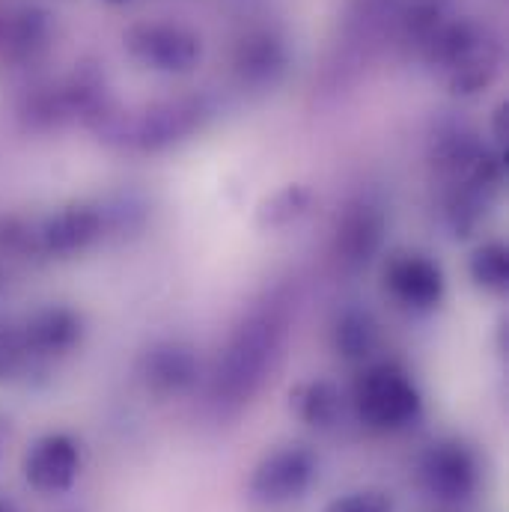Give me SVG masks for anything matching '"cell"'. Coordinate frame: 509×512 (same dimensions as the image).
Segmentation results:
<instances>
[{
    "label": "cell",
    "instance_id": "cell-1",
    "mask_svg": "<svg viewBox=\"0 0 509 512\" xmlns=\"http://www.w3.org/2000/svg\"><path fill=\"white\" fill-rule=\"evenodd\" d=\"M289 334L286 301H265L254 307L230 334L227 349L221 352L212 399L218 405H245L274 373Z\"/></svg>",
    "mask_w": 509,
    "mask_h": 512
},
{
    "label": "cell",
    "instance_id": "cell-2",
    "mask_svg": "<svg viewBox=\"0 0 509 512\" xmlns=\"http://www.w3.org/2000/svg\"><path fill=\"white\" fill-rule=\"evenodd\" d=\"M420 57L453 96H477L498 78L504 45L489 24L450 15L420 48Z\"/></svg>",
    "mask_w": 509,
    "mask_h": 512
},
{
    "label": "cell",
    "instance_id": "cell-3",
    "mask_svg": "<svg viewBox=\"0 0 509 512\" xmlns=\"http://www.w3.org/2000/svg\"><path fill=\"white\" fill-rule=\"evenodd\" d=\"M215 117V105L209 96H176L164 102L143 105L140 111H111L96 134L128 155H158L182 146L194 134H200Z\"/></svg>",
    "mask_w": 509,
    "mask_h": 512
},
{
    "label": "cell",
    "instance_id": "cell-4",
    "mask_svg": "<svg viewBox=\"0 0 509 512\" xmlns=\"http://www.w3.org/2000/svg\"><path fill=\"white\" fill-rule=\"evenodd\" d=\"M352 405L358 420L373 432H402L423 414L417 384L396 361L367 364L352 384Z\"/></svg>",
    "mask_w": 509,
    "mask_h": 512
},
{
    "label": "cell",
    "instance_id": "cell-5",
    "mask_svg": "<svg viewBox=\"0 0 509 512\" xmlns=\"http://www.w3.org/2000/svg\"><path fill=\"white\" fill-rule=\"evenodd\" d=\"M108 233L111 227L105 203H66L42 218H33V259H72L87 254Z\"/></svg>",
    "mask_w": 509,
    "mask_h": 512
},
{
    "label": "cell",
    "instance_id": "cell-6",
    "mask_svg": "<svg viewBox=\"0 0 509 512\" xmlns=\"http://www.w3.org/2000/svg\"><path fill=\"white\" fill-rule=\"evenodd\" d=\"M128 57L149 72L185 75L203 57V42L194 30L176 21H140L123 36Z\"/></svg>",
    "mask_w": 509,
    "mask_h": 512
},
{
    "label": "cell",
    "instance_id": "cell-7",
    "mask_svg": "<svg viewBox=\"0 0 509 512\" xmlns=\"http://www.w3.org/2000/svg\"><path fill=\"white\" fill-rule=\"evenodd\" d=\"M319 477V459L307 444H283L256 462L248 495L256 504L280 507L301 501Z\"/></svg>",
    "mask_w": 509,
    "mask_h": 512
},
{
    "label": "cell",
    "instance_id": "cell-8",
    "mask_svg": "<svg viewBox=\"0 0 509 512\" xmlns=\"http://www.w3.org/2000/svg\"><path fill=\"white\" fill-rule=\"evenodd\" d=\"M420 486L441 504H465L480 489L477 453L459 438H441L429 444L417 465Z\"/></svg>",
    "mask_w": 509,
    "mask_h": 512
},
{
    "label": "cell",
    "instance_id": "cell-9",
    "mask_svg": "<svg viewBox=\"0 0 509 512\" xmlns=\"http://www.w3.org/2000/svg\"><path fill=\"white\" fill-rule=\"evenodd\" d=\"M384 233H387V218L379 203L367 197L349 203L334 227V242H331L334 262L343 271L367 268L382 251Z\"/></svg>",
    "mask_w": 509,
    "mask_h": 512
},
{
    "label": "cell",
    "instance_id": "cell-10",
    "mask_svg": "<svg viewBox=\"0 0 509 512\" xmlns=\"http://www.w3.org/2000/svg\"><path fill=\"white\" fill-rule=\"evenodd\" d=\"M137 382L158 399H173L188 393L200 382V358L188 343L158 340L146 346L134 364Z\"/></svg>",
    "mask_w": 509,
    "mask_h": 512
},
{
    "label": "cell",
    "instance_id": "cell-11",
    "mask_svg": "<svg viewBox=\"0 0 509 512\" xmlns=\"http://www.w3.org/2000/svg\"><path fill=\"white\" fill-rule=\"evenodd\" d=\"M81 474V444L66 432H48L24 453V480L39 495H63Z\"/></svg>",
    "mask_w": 509,
    "mask_h": 512
},
{
    "label": "cell",
    "instance_id": "cell-12",
    "mask_svg": "<svg viewBox=\"0 0 509 512\" xmlns=\"http://www.w3.org/2000/svg\"><path fill=\"white\" fill-rule=\"evenodd\" d=\"M18 328H21V340L30 355V364L66 358L69 352L81 346V337H84L81 313L66 304H45L33 310L30 316H24Z\"/></svg>",
    "mask_w": 509,
    "mask_h": 512
},
{
    "label": "cell",
    "instance_id": "cell-13",
    "mask_svg": "<svg viewBox=\"0 0 509 512\" xmlns=\"http://www.w3.org/2000/svg\"><path fill=\"white\" fill-rule=\"evenodd\" d=\"M387 292L411 313H429L444 301L447 280L435 259L423 254H396L384 265Z\"/></svg>",
    "mask_w": 509,
    "mask_h": 512
},
{
    "label": "cell",
    "instance_id": "cell-14",
    "mask_svg": "<svg viewBox=\"0 0 509 512\" xmlns=\"http://www.w3.org/2000/svg\"><path fill=\"white\" fill-rule=\"evenodd\" d=\"M51 42V15L42 6L0 3V63L18 66L36 60Z\"/></svg>",
    "mask_w": 509,
    "mask_h": 512
},
{
    "label": "cell",
    "instance_id": "cell-15",
    "mask_svg": "<svg viewBox=\"0 0 509 512\" xmlns=\"http://www.w3.org/2000/svg\"><path fill=\"white\" fill-rule=\"evenodd\" d=\"M289 66L286 42L274 30H254L239 39L233 51V72L242 87L268 90L274 87Z\"/></svg>",
    "mask_w": 509,
    "mask_h": 512
},
{
    "label": "cell",
    "instance_id": "cell-16",
    "mask_svg": "<svg viewBox=\"0 0 509 512\" xmlns=\"http://www.w3.org/2000/svg\"><path fill=\"white\" fill-rule=\"evenodd\" d=\"M331 346L349 364H370L382 346L379 319L367 307H343L331 325Z\"/></svg>",
    "mask_w": 509,
    "mask_h": 512
},
{
    "label": "cell",
    "instance_id": "cell-17",
    "mask_svg": "<svg viewBox=\"0 0 509 512\" xmlns=\"http://www.w3.org/2000/svg\"><path fill=\"white\" fill-rule=\"evenodd\" d=\"M289 408L301 423L319 432H331L346 414V396L328 379H307L289 390Z\"/></svg>",
    "mask_w": 509,
    "mask_h": 512
},
{
    "label": "cell",
    "instance_id": "cell-18",
    "mask_svg": "<svg viewBox=\"0 0 509 512\" xmlns=\"http://www.w3.org/2000/svg\"><path fill=\"white\" fill-rule=\"evenodd\" d=\"M313 206V194L304 185H286L274 191L262 206L256 209V227L259 230H286L295 221H301Z\"/></svg>",
    "mask_w": 509,
    "mask_h": 512
},
{
    "label": "cell",
    "instance_id": "cell-19",
    "mask_svg": "<svg viewBox=\"0 0 509 512\" xmlns=\"http://www.w3.org/2000/svg\"><path fill=\"white\" fill-rule=\"evenodd\" d=\"M468 274L477 289L489 295H507L509 289V251L504 242H483L468 262Z\"/></svg>",
    "mask_w": 509,
    "mask_h": 512
},
{
    "label": "cell",
    "instance_id": "cell-20",
    "mask_svg": "<svg viewBox=\"0 0 509 512\" xmlns=\"http://www.w3.org/2000/svg\"><path fill=\"white\" fill-rule=\"evenodd\" d=\"M450 18L444 0H414L402 15V36L420 54V48L432 39V33Z\"/></svg>",
    "mask_w": 509,
    "mask_h": 512
},
{
    "label": "cell",
    "instance_id": "cell-21",
    "mask_svg": "<svg viewBox=\"0 0 509 512\" xmlns=\"http://www.w3.org/2000/svg\"><path fill=\"white\" fill-rule=\"evenodd\" d=\"M27 367H33V364L24 349L18 322L0 319V384L15 382L18 376L27 373Z\"/></svg>",
    "mask_w": 509,
    "mask_h": 512
},
{
    "label": "cell",
    "instance_id": "cell-22",
    "mask_svg": "<svg viewBox=\"0 0 509 512\" xmlns=\"http://www.w3.org/2000/svg\"><path fill=\"white\" fill-rule=\"evenodd\" d=\"M325 512H393V501L384 492H349L343 498H334Z\"/></svg>",
    "mask_w": 509,
    "mask_h": 512
},
{
    "label": "cell",
    "instance_id": "cell-23",
    "mask_svg": "<svg viewBox=\"0 0 509 512\" xmlns=\"http://www.w3.org/2000/svg\"><path fill=\"white\" fill-rule=\"evenodd\" d=\"M495 143H498V152H504V146H507V105H498V111H495Z\"/></svg>",
    "mask_w": 509,
    "mask_h": 512
},
{
    "label": "cell",
    "instance_id": "cell-24",
    "mask_svg": "<svg viewBox=\"0 0 509 512\" xmlns=\"http://www.w3.org/2000/svg\"><path fill=\"white\" fill-rule=\"evenodd\" d=\"M12 438V423L6 414H0V465H3V456H6V444Z\"/></svg>",
    "mask_w": 509,
    "mask_h": 512
},
{
    "label": "cell",
    "instance_id": "cell-25",
    "mask_svg": "<svg viewBox=\"0 0 509 512\" xmlns=\"http://www.w3.org/2000/svg\"><path fill=\"white\" fill-rule=\"evenodd\" d=\"M0 512H18L15 501L9 495H3V492H0Z\"/></svg>",
    "mask_w": 509,
    "mask_h": 512
},
{
    "label": "cell",
    "instance_id": "cell-26",
    "mask_svg": "<svg viewBox=\"0 0 509 512\" xmlns=\"http://www.w3.org/2000/svg\"><path fill=\"white\" fill-rule=\"evenodd\" d=\"M3 292H6V274L0 271V295H3Z\"/></svg>",
    "mask_w": 509,
    "mask_h": 512
},
{
    "label": "cell",
    "instance_id": "cell-27",
    "mask_svg": "<svg viewBox=\"0 0 509 512\" xmlns=\"http://www.w3.org/2000/svg\"><path fill=\"white\" fill-rule=\"evenodd\" d=\"M108 3H126V0H108Z\"/></svg>",
    "mask_w": 509,
    "mask_h": 512
}]
</instances>
